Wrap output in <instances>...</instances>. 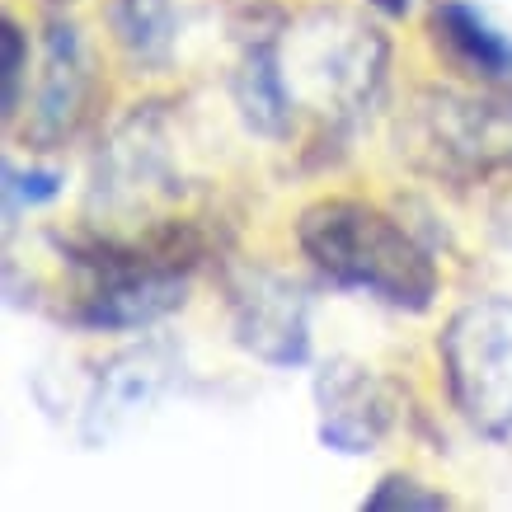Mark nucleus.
<instances>
[{"label": "nucleus", "mask_w": 512, "mask_h": 512, "mask_svg": "<svg viewBox=\"0 0 512 512\" xmlns=\"http://www.w3.org/2000/svg\"><path fill=\"white\" fill-rule=\"evenodd\" d=\"M296 245L311 268L343 292L390 311L423 315L437 301V259L419 235L362 198H320L296 217Z\"/></svg>", "instance_id": "f257e3e1"}, {"label": "nucleus", "mask_w": 512, "mask_h": 512, "mask_svg": "<svg viewBox=\"0 0 512 512\" xmlns=\"http://www.w3.org/2000/svg\"><path fill=\"white\" fill-rule=\"evenodd\" d=\"M282 76L296 113H311L320 132L343 141L386 99L390 38L367 15L320 5L282 24Z\"/></svg>", "instance_id": "f03ea898"}, {"label": "nucleus", "mask_w": 512, "mask_h": 512, "mask_svg": "<svg viewBox=\"0 0 512 512\" xmlns=\"http://www.w3.org/2000/svg\"><path fill=\"white\" fill-rule=\"evenodd\" d=\"M184 170L174 146V118L165 104H137L109 127L90 160L85 231L113 240H146L179 226Z\"/></svg>", "instance_id": "7ed1b4c3"}, {"label": "nucleus", "mask_w": 512, "mask_h": 512, "mask_svg": "<svg viewBox=\"0 0 512 512\" xmlns=\"http://www.w3.org/2000/svg\"><path fill=\"white\" fill-rule=\"evenodd\" d=\"M395 146L414 170L442 184H489L512 174V85L480 94L428 85L404 104Z\"/></svg>", "instance_id": "20e7f679"}, {"label": "nucleus", "mask_w": 512, "mask_h": 512, "mask_svg": "<svg viewBox=\"0 0 512 512\" xmlns=\"http://www.w3.org/2000/svg\"><path fill=\"white\" fill-rule=\"evenodd\" d=\"M451 409L484 442H512V301L475 296L437 339Z\"/></svg>", "instance_id": "39448f33"}, {"label": "nucleus", "mask_w": 512, "mask_h": 512, "mask_svg": "<svg viewBox=\"0 0 512 512\" xmlns=\"http://www.w3.org/2000/svg\"><path fill=\"white\" fill-rule=\"evenodd\" d=\"M226 320L240 353L264 367H301L311 357V292L268 264H240L226 273Z\"/></svg>", "instance_id": "423d86ee"}, {"label": "nucleus", "mask_w": 512, "mask_h": 512, "mask_svg": "<svg viewBox=\"0 0 512 512\" xmlns=\"http://www.w3.org/2000/svg\"><path fill=\"white\" fill-rule=\"evenodd\" d=\"M94 104V57L76 19L52 15L43 29V57H38V80L33 99L24 104V146L33 151H62L76 141Z\"/></svg>", "instance_id": "0eeeda50"}, {"label": "nucleus", "mask_w": 512, "mask_h": 512, "mask_svg": "<svg viewBox=\"0 0 512 512\" xmlns=\"http://www.w3.org/2000/svg\"><path fill=\"white\" fill-rule=\"evenodd\" d=\"M315 433L339 456H367L390 437L400 419V395L386 376L357 362V357H329L315 372Z\"/></svg>", "instance_id": "6e6552de"}, {"label": "nucleus", "mask_w": 512, "mask_h": 512, "mask_svg": "<svg viewBox=\"0 0 512 512\" xmlns=\"http://www.w3.org/2000/svg\"><path fill=\"white\" fill-rule=\"evenodd\" d=\"M179 353L170 343H141V348H127V353L109 357L90 381V395H85V414H80V433L90 447L109 442L127 428V423L146 414L151 404H160L179 381Z\"/></svg>", "instance_id": "1a4fd4ad"}, {"label": "nucleus", "mask_w": 512, "mask_h": 512, "mask_svg": "<svg viewBox=\"0 0 512 512\" xmlns=\"http://www.w3.org/2000/svg\"><path fill=\"white\" fill-rule=\"evenodd\" d=\"M231 99L240 123L254 137L282 141L296 127V104L282 76V24H254L240 33V52H235L231 71Z\"/></svg>", "instance_id": "9d476101"}, {"label": "nucleus", "mask_w": 512, "mask_h": 512, "mask_svg": "<svg viewBox=\"0 0 512 512\" xmlns=\"http://www.w3.org/2000/svg\"><path fill=\"white\" fill-rule=\"evenodd\" d=\"M433 38L480 85H512V38L470 0H433Z\"/></svg>", "instance_id": "9b49d317"}, {"label": "nucleus", "mask_w": 512, "mask_h": 512, "mask_svg": "<svg viewBox=\"0 0 512 512\" xmlns=\"http://www.w3.org/2000/svg\"><path fill=\"white\" fill-rule=\"evenodd\" d=\"M109 33L123 62L141 76H160L174 62L179 47V15L174 0H113L109 5Z\"/></svg>", "instance_id": "f8f14e48"}, {"label": "nucleus", "mask_w": 512, "mask_h": 512, "mask_svg": "<svg viewBox=\"0 0 512 512\" xmlns=\"http://www.w3.org/2000/svg\"><path fill=\"white\" fill-rule=\"evenodd\" d=\"M451 508V498L442 489H428L419 475L390 470L372 484V494L362 498V512H442Z\"/></svg>", "instance_id": "ddd939ff"}, {"label": "nucleus", "mask_w": 512, "mask_h": 512, "mask_svg": "<svg viewBox=\"0 0 512 512\" xmlns=\"http://www.w3.org/2000/svg\"><path fill=\"white\" fill-rule=\"evenodd\" d=\"M0 188H5V221L15 226L19 212H33V207H47V202L62 198V170L5 160V184Z\"/></svg>", "instance_id": "4468645a"}, {"label": "nucleus", "mask_w": 512, "mask_h": 512, "mask_svg": "<svg viewBox=\"0 0 512 512\" xmlns=\"http://www.w3.org/2000/svg\"><path fill=\"white\" fill-rule=\"evenodd\" d=\"M0 52H5V85H0V104H5V123L15 127L24 104H29V33L15 15H5V33H0Z\"/></svg>", "instance_id": "2eb2a0df"}, {"label": "nucleus", "mask_w": 512, "mask_h": 512, "mask_svg": "<svg viewBox=\"0 0 512 512\" xmlns=\"http://www.w3.org/2000/svg\"><path fill=\"white\" fill-rule=\"evenodd\" d=\"M372 10H381L386 19H404L409 10H414V0H367Z\"/></svg>", "instance_id": "dca6fc26"}, {"label": "nucleus", "mask_w": 512, "mask_h": 512, "mask_svg": "<svg viewBox=\"0 0 512 512\" xmlns=\"http://www.w3.org/2000/svg\"><path fill=\"white\" fill-rule=\"evenodd\" d=\"M52 5H62V0H52Z\"/></svg>", "instance_id": "f3484780"}]
</instances>
